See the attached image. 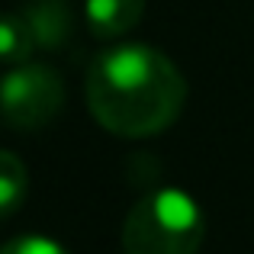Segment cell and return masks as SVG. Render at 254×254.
<instances>
[{
    "mask_svg": "<svg viewBox=\"0 0 254 254\" xmlns=\"http://www.w3.org/2000/svg\"><path fill=\"white\" fill-rule=\"evenodd\" d=\"M84 90L90 116L119 138L158 135L187 103V81L177 64L145 42L97 52L87 64Z\"/></svg>",
    "mask_w": 254,
    "mask_h": 254,
    "instance_id": "obj_1",
    "label": "cell"
},
{
    "mask_svg": "<svg viewBox=\"0 0 254 254\" xmlns=\"http://www.w3.org/2000/svg\"><path fill=\"white\" fill-rule=\"evenodd\" d=\"M203 238V209L177 187L145 193L123 222V254H196Z\"/></svg>",
    "mask_w": 254,
    "mask_h": 254,
    "instance_id": "obj_2",
    "label": "cell"
},
{
    "mask_svg": "<svg viewBox=\"0 0 254 254\" xmlns=\"http://www.w3.org/2000/svg\"><path fill=\"white\" fill-rule=\"evenodd\" d=\"M64 106V81L39 62L16 64L0 81V119L16 132L45 129Z\"/></svg>",
    "mask_w": 254,
    "mask_h": 254,
    "instance_id": "obj_3",
    "label": "cell"
},
{
    "mask_svg": "<svg viewBox=\"0 0 254 254\" xmlns=\"http://www.w3.org/2000/svg\"><path fill=\"white\" fill-rule=\"evenodd\" d=\"M19 16L29 26L36 49H62L74 29V13L68 0H26Z\"/></svg>",
    "mask_w": 254,
    "mask_h": 254,
    "instance_id": "obj_4",
    "label": "cell"
},
{
    "mask_svg": "<svg viewBox=\"0 0 254 254\" xmlns=\"http://www.w3.org/2000/svg\"><path fill=\"white\" fill-rule=\"evenodd\" d=\"M145 16V0H84V23L97 39H119Z\"/></svg>",
    "mask_w": 254,
    "mask_h": 254,
    "instance_id": "obj_5",
    "label": "cell"
},
{
    "mask_svg": "<svg viewBox=\"0 0 254 254\" xmlns=\"http://www.w3.org/2000/svg\"><path fill=\"white\" fill-rule=\"evenodd\" d=\"M29 193V171L13 151H0V219L13 216L26 203Z\"/></svg>",
    "mask_w": 254,
    "mask_h": 254,
    "instance_id": "obj_6",
    "label": "cell"
},
{
    "mask_svg": "<svg viewBox=\"0 0 254 254\" xmlns=\"http://www.w3.org/2000/svg\"><path fill=\"white\" fill-rule=\"evenodd\" d=\"M36 49L29 26L19 13H0V64H26Z\"/></svg>",
    "mask_w": 254,
    "mask_h": 254,
    "instance_id": "obj_7",
    "label": "cell"
},
{
    "mask_svg": "<svg viewBox=\"0 0 254 254\" xmlns=\"http://www.w3.org/2000/svg\"><path fill=\"white\" fill-rule=\"evenodd\" d=\"M0 254H68L55 238H45V235H19L10 238V242L0 248Z\"/></svg>",
    "mask_w": 254,
    "mask_h": 254,
    "instance_id": "obj_8",
    "label": "cell"
}]
</instances>
